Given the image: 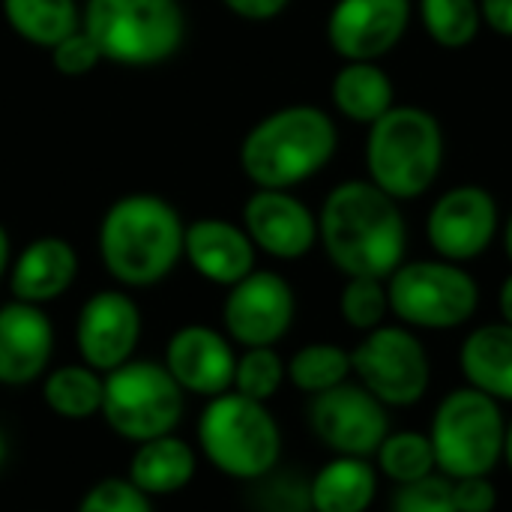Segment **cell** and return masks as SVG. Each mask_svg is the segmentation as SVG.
Listing matches in <instances>:
<instances>
[{
  "instance_id": "obj_24",
  "label": "cell",
  "mask_w": 512,
  "mask_h": 512,
  "mask_svg": "<svg viewBox=\"0 0 512 512\" xmlns=\"http://www.w3.org/2000/svg\"><path fill=\"white\" fill-rule=\"evenodd\" d=\"M333 102L354 123H375L393 108V81L378 63L348 60L333 78Z\"/></svg>"
},
{
  "instance_id": "obj_10",
  "label": "cell",
  "mask_w": 512,
  "mask_h": 512,
  "mask_svg": "<svg viewBox=\"0 0 512 512\" xmlns=\"http://www.w3.org/2000/svg\"><path fill=\"white\" fill-rule=\"evenodd\" d=\"M351 375L387 408L417 405L432 381L423 342L408 327H375L351 351Z\"/></svg>"
},
{
  "instance_id": "obj_34",
  "label": "cell",
  "mask_w": 512,
  "mask_h": 512,
  "mask_svg": "<svg viewBox=\"0 0 512 512\" xmlns=\"http://www.w3.org/2000/svg\"><path fill=\"white\" fill-rule=\"evenodd\" d=\"M75 512H153V504L126 477H105L84 492Z\"/></svg>"
},
{
  "instance_id": "obj_15",
  "label": "cell",
  "mask_w": 512,
  "mask_h": 512,
  "mask_svg": "<svg viewBox=\"0 0 512 512\" xmlns=\"http://www.w3.org/2000/svg\"><path fill=\"white\" fill-rule=\"evenodd\" d=\"M411 21V0H336L327 42L345 60L375 63L399 45Z\"/></svg>"
},
{
  "instance_id": "obj_39",
  "label": "cell",
  "mask_w": 512,
  "mask_h": 512,
  "mask_svg": "<svg viewBox=\"0 0 512 512\" xmlns=\"http://www.w3.org/2000/svg\"><path fill=\"white\" fill-rule=\"evenodd\" d=\"M498 309H501V318H504V324H510L512 327V273L504 279V285H501V294H498Z\"/></svg>"
},
{
  "instance_id": "obj_41",
  "label": "cell",
  "mask_w": 512,
  "mask_h": 512,
  "mask_svg": "<svg viewBox=\"0 0 512 512\" xmlns=\"http://www.w3.org/2000/svg\"><path fill=\"white\" fill-rule=\"evenodd\" d=\"M6 459H9V444H6V432L0 429V474L6 468Z\"/></svg>"
},
{
  "instance_id": "obj_1",
  "label": "cell",
  "mask_w": 512,
  "mask_h": 512,
  "mask_svg": "<svg viewBox=\"0 0 512 512\" xmlns=\"http://www.w3.org/2000/svg\"><path fill=\"white\" fill-rule=\"evenodd\" d=\"M318 240L336 270L366 279H390L405 258V219L399 204L372 180L339 183L318 216Z\"/></svg>"
},
{
  "instance_id": "obj_36",
  "label": "cell",
  "mask_w": 512,
  "mask_h": 512,
  "mask_svg": "<svg viewBox=\"0 0 512 512\" xmlns=\"http://www.w3.org/2000/svg\"><path fill=\"white\" fill-rule=\"evenodd\" d=\"M453 501L459 512H495L498 507V489L486 477H462L453 480Z\"/></svg>"
},
{
  "instance_id": "obj_23",
  "label": "cell",
  "mask_w": 512,
  "mask_h": 512,
  "mask_svg": "<svg viewBox=\"0 0 512 512\" xmlns=\"http://www.w3.org/2000/svg\"><path fill=\"white\" fill-rule=\"evenodd\" d=\"M378 495L369 459L336 456L312 477V512H366Z\"/></svg>"
},
{
  "instance_id": "obj_21",
  "label": "cell",
  "mask_w": 512,
  "mask_h": 512,
  "mask_svg": "<svg viewBox=\"0 0 512 512\" xmlns=\"http://www.w3.org/2000/svg\"><path fill=\"white\" fill-rule=\"evenodd\" d=\"M195 474H198V456L192 444H186L171 432L135 447L126 480L135 489H141L147 498H168L183 492L195 480Z\"/></svg>"
},
{
  "instance_id": "obj_30",
  "label": "cell",
  "mask_w": 512,
  "mask_h": 512,
  "mask_svg": "<svg viewBox=\"0 0 512 512\" xmlns=\"http://www.w3.org/2000/svg\"><path fill=\"white\" fill-rule=\"evenodd\" d=\"M285 378V360L276 354V348H246L237 357L231 390L267 405L282 390Z\"/></svg>"
},
{
  "instance_id": "obj_29",
  "label": "cell",
  "mask_w": 512,
  "mask_h": 512,
  "mask_svg": "<svg viewBox=\"0 0 512 512\" xmlns=\"http://www.w3.org/2000/svg\"><path fill=\"white\" fill-rule=\"evenodd\" d=\"M420 15L426 33L441 48H453V51L474 42L483 24L480 0H420Z\"/></svg>"
},
{
  "instance_id": "obj_18",
  "label": "cell",
  "mask_w": 512,
  "mask_h": 512,
  "mask_svg": "<svg viewBox=\"0 0 512 512\" xmlns=\"http://www.w3.org/2000/svg\"><path fill=\"white\" fill-rule=\"evenodd\" d=\"M54 357V324L42 306L12 300L0 306V384L24 387L48 372Z\"/></svg>"
},
{
  "instance_id": "obj_11",
  "label": "cell",
  "mask_w": 512,
  "mask_h": 512,
  "mask_svg": "<svg viewBox=\"0 0 512 512\" xmlns=\"http://www.w3.org/2000/svg\"><path fill=\"white\" fill-rule=\"evenodd\" d=\"M306 420L312 435L336 456L369 459L390 435V414L360 381H345L309 399Z\"/></svg>"
},
{
  "instance_id": "obj_6",
  "label": "cell",
  "mask_w": 512,
  "mask_h": 512,
  "mask_svg": "<svg viewBox=\"0 0 512 512\" xmlns=\"http://www.w3.org/2000/svg\"><path fill=\"white\" fill-rule=\"evenodd\" d=\"M81 27L102 60L156 66L180 51L186 15L177 0H87Z\"/></svg>"
},
{
  "instance_id": "obj_43",
  "label": "cell",
  "mask_w": 512,
  "mask_h": 512,
  "mask_svg": "<svg viewBox=\"0 0 512 512\" xmlns=\"http://www.w3.org/2000/svg\"><path fill=\"white\" fill-rule=\"evenodd\" d=\"M504 246H507V255H510L512 261V216L510 222H507V231H504Z\"/></svg>"
},
{
  "instance_id": "obj_25",
  "label": "cell",
  "mask_w": 512,
  "mask_h": 512,
  "mask_svg": "<svg viewBox=\"0 0 512 512\" xmlns=\"http://www.w3.org/2000/svg\"><path fill=\"white\" fill-rule=\"evenodd\" d=\"M42 402L63 420H90L102 408V375L84 363L42 375Z\"/></svg>"
},
{
  "instance_id": "obj_26",
  "label": "cell",
  "mask_w": 512,
  "mask_h": 512,
  "mask_svg": "<svg viewBox=\"0 0 512 512\" xmlns=\"http://www.w3.org/2000/svg\"><path fill=\"white\" fill-rule=\"evenodd\" d=\"M3 15L21 39L42 48L81 27L75 0H3Z\"/></svg>"
},
{
  "instance_id": "obj_5",
  "label": "cell",
  "mask_w": 512,
  "mask_h": 512,
  "mask_svg": "<svg viewBox=\"0 0 512 512\" xmlns=\"http://www.w3.org/2000/svg\"><path fill=\"white\" fill-rule=\"evenodd\" d=\"M198 447L225 477L255 483L282 459V432L264 402L234 390L213 396L198 417Z\"/></svg>"
},
{
  "instance_id": "obj_31",
  "label": "cell",
  "mask_w": 512,
  "mask_h": 512,
  "mask_svg": "<svg viewBox=\"0 0 512 512\" xmlns=\"http://www.w3.org/2000/svg\"><path fill=\"white\" fill-rule=\"evenodd\" d=\"M339 312H342V321L360 333L381 327L390 312V297H387L384 279L351 276L339 294Z\"/></svg>"
},
{
  "instance_id": "obj_14",
  "label": "cell",
  "mask_w": 512,
  "mask_h": 512,
  "mask_svg": "<svg viewBox=\"0 0 512 512\" xmlns=\"http://www.w3.org/2000/svg\"><path fill=\"white\" fill-rule=\"evenodd\" d=\"M141 339V312L123 291H99L87 297L75 321V345L84 366L99 375L129 363Z\"/></svg>"
},
{
  "instance_id": "obj_28",
  "label": "cell",
  "mask_w": 512,
  "mask_h": 512,
  "mask_svg": "<svg viewBox=\"0 0 512 512\" xmlns=\"http://www.w3.org/2000/svg\"><path fill=\"white\" fill-rule=\"evenodd\" d=\"M375 459H378L381 474L393 480L396 486L417 483L438 471L432 438L423 432H390L384 444L378 447Z\"/></svg>"
},
{
  "instance_id": "obj_12",
  "label": "cell",
  "mask_w": 512,
  "mask_h": 512,
  "mask_svg": "<svg viewBox=\"0 0 512 512\" xmlns=\"http://www.w3.org/2000/svg\"><path fill=\"white\" fill-rule=\"evenodd\" d=\"M297 300L291 285L273 270H252L228 288L222 321L231 342L243 348H273L294 324Z\"/></svg>"
},
{
  "instance_id": "obj_8",
  "label": "cell",
  "mask_w": 512,
  "mask_h": 512,
  "mask_svg": "<svg viewBox=\"0 0 512 512\" xmlns=\"http://www.w3.org/2000/svg\"><path fill=\"white\" fill-rule=\"evenodd\" d=\"M504 435L507 423L498 399L474 387L453 390L438 405L429 429L438 471L450 480L492 474L504 459Z\"/></svg>"
},
{
  "instance_id": "obj_37",
  "label": "cell",
  "mask_w": 512,
  "mask_h": 512,
  "mask_svg": "<svg viewBox=\"0 0 512 512\" xmlns=\"http://www.w3.org/2000/svg\"><path fill=\"white\" fill-rule=\"evenodd\" d=\"M234 15L246 18V21H270L276 18L291 0H222Z\"/></svg>"
},
{
  "instance_id": "obj_16",
  "label": "cell",
  "mask_w": 512,
  "mask_h": 512,
  "mask_svg": "<svg viewBox=\"0 0 512 512\" xmlns=\"http://www.w3.org/2000/svg\"><path fill=\"white\" fill-rule=\"evenodd\" d=\"M234 366L237 354L231 342L207 324H186L165 345V369L183 393L207 399L228 393L234 384Z\"/></svg>"
},
{
  "instance_id": "obj_33",
  "label": "cell",
  "mask_w": 512,
  "mask_h": 512,
  "mask_svg": "<svg viewBox=\"0 0 512 512\" xmlns=\"http://www.w3.org/2000/svg\"><path fill=\"white\" fill-rule=\"evenodd\" d=\"M390 512H459L453 501V480L444 474H429L417 483L396 486Z\"/></svg>"
},
{
  "instance_id": "obj_9",
  "label": "cell",
  "mask_w": 512,
  "mask_h": 512,
  "mask_svg": "<svg viewBox=\"0 0 512 512\" xmlns=\"http://www.w3.org/2000/svg\"><path fill=\"white\" fill-rule=\"evenodd\" d=\"M390 312L417 330H456L480 306V288L468 270L453 261L399 264L387 282Z\"/></svg>"
},
{
  "instance_id": "obj_38",
  "label": "cell",
  "mask_w": 512,
  "mask_h": 512,
  "mask_svg": "<svg viewBox=\"0 0 512 512\" xmlns=\"http://www.w3.org/2000/svg\"><path fill=\"white\" fill-rule=\"evenodd\" d=\"M480 12L495 33L512 36V0H480Z\"/></svg>"
},
{
  "instance_id": "obj_2",
  "label": "cell",
  "mask_w": 512,
  "mask_h": 512,
  "mask_svg": "<svg viewBox=\"0 0 512 512\" xmlns=\"http://www.w3.org/2000/svg\"><path fill=\"white\" fill-rule=\"evenodd\" d=\"M183 234L186 225L168 201L138 192L114 201L102 216L99 255L120 285L150 288L183 258Z\"/></svg>"
},
{
  "instance_id": "obj_20",
  "label": "cell",
  "mask_w": 512,
  "mask_h": 512,
  "mask_svg": "<svg viewBox=\"0 0 512 512\" xmlns=\"http://www.w3.org/2000/svg\"><path fill=\"white\" fill-rule=\"evenodd\" d=\"M78 276V252L63 237H39L12 261L9 288L21 303L45 306L63 297Z\"/></svg>"
},
{
  "instance_id": "obj_4",
  "label": "cell",
  "mask_w": 512,
  "mask_h": 512,
  "mask_svg": "<svg viewBox=\"0 0 512 512\" xmlns=\"http://www.w3.org/2000/svg\"><path fill=\"white\" fill-rule=\"evenodd\" d=\"M444 132L435 114L414 105H393L369 126L366 168L372 183L393 201L420 198L441 171Z\"/></svg>"
},
{
  "instance_id": "obj_7",
  "label": "cell",
  "mask_w": 512,
  "mask_h": 512,
  "mask_svg": "<svg viewBox=\"0 0 512 512\" xmlns=\"http://www.w3.org/2000/svg\"><path fill=\"white\" fill-rule=\"evenodd\" d=\"M186 408V393L171 378L165 363L129 360L102 375V420L108 429L132 444L171 435Z\"/></svg>"
},
{
  "instance_id": "obj_13",
  "label": "cell",
  "mask_w": 512,
  "mask_h": 512,
  "mask_svg": "<svg viewBox=\"0 0 512 512\" xmlns=\"http://www.w3.org/2000/svg\"><path fill=\"white\" fill-rule=\"evenodd\" d=\"M498 231V204L483 186H456L444 192L429 219L426 237L432 249L453 264L483 255Z\"/></svg>"
},
{
  "instance_id": "obj_32",
  "label": "cell",
  "mask_w": 512,
  "mask_h": 512,
  "mask_svg": "<svg viewBox=\"0 0 512 512\" xmlns=\"http://www.w3.org/2000/svg\"><path fill=\"white\" fill-rule=\"evenodd\" d=\"M258 483V512H312V480L297 471H279V465Z\"/></svg>"
},
{
  "instance_id": "obj_35",
  "label": "cell",
  "mask_w": 512,
  "mask_h": 512,
  "mask_svg": "<svg viewBox=\"0 0 512 512\" xmlns=\"http://www.w3.org/2000/svg\"><path fill=\"white\" fill-rule=\"evenodd\" d=\"M51 60H54L60 75L81 78V75L93 72L102 63V54H99L96 42L87 36V30L78 27L69 36H63L57 45H51Z\"/></svg>"
},
{
  "instance_id": "obj_19",
  "label": "cell",
  "mask_w": 512,
  "mask_h": 512,
  "mask_svg": "<svg viewBox=\"0 0 512 512\" xmlns=\"http://www.w3.org/2000/svg\"><path fill=\"white\" fill-rule=\"evenodd\" d=\"M183 255L213 285H237L255 270V243L225 219H195L183 234Z\"/></svg>"
},
{
  "instance_id": "obj_27",
  "label": "cell",
  "mask_w": 512,
  "mask_h": 512,
  "mask_svg": "<svg viewBox=\"0 0 512 512\" xmlns=\"http://www.w3.org/2000/svg\"><path fill=\"white\" fill-rule=\"evenodd\" d=\"M285 375L300 393L318 396L351 378V354L333 342H312L285 363Z\"/></svg>"
},
{
  "instance_id": "obj_40",
  "label": "cell",
  "mask_w": 512,
  "mask_h": 512,
  "mask_svg": "<svg viewBox=\"0 0 512 512\" xmlns=\"http://www.w3.org/2000/svg\"><path fill=\"white\" fill-rule=\"evenodd\" d=\"M6 267H9V234H6V228L0 225V279H3V273H6Z\"/></svg>"
},
{
  "instance_id": "obj_3",
  "label": "cell",
  "mask_w": 512,
  "mask_h": 512,
  "mask_svg": "<svg viewBox=\"0 0 512 512\" xmlns=\"http://www.w3.org/2000/svg\"><path fill=\"white\" fill-rule=\"evenodd\" d=\"M339 135L327 111L288 105L258 120L240 144V168L258 189H291L318 174L336 153Z\"/></svg>"
},
{
  "instance_id": "obj_22",
  "label": "cell",
  "mask_w": 512,
  "mask_h": 512,
  "mask_svg": "<svg viewBox=\"0 0 512 512\" xmlns=\"http://www.w3.org/2000/svg\"><path fill=\"white\" fill-rule=\"evenodd\" d=\"M459 366L468 387L498 399L512 402V327L510 324H486L477 327L462 351Z\"/></svg>"
},
{
  "instance_id": "obj_17",
  "label": "cell",
  "mask_w": 512,
  "mask_h": 512,
  "mask_svg": "<svg viewBox=\"0 0 512 512\" xmlns=\"http://www.w3.org/2000/svg\"><path fill=\"white\" fill-rule=\"evenodd\" d=\"M243 231L273 258H303L318 243V219L285 189H258L243 207Z\"/></svg>"
},
{
  "instance_id": "obj_42",
  "label": "cell",
  "mask_w": 512,
  "mask_h": 512,
  "mask_svg": "<svg viewBox=\"0 0 512 512\" xmlns=\"http://www.w3.org/2000/svg\"><path fill=\"white\" fill-rule=\"evenodd\" d=\"M504 459H507V465H510L512 471V423L507 426V435H504Z\"/></svg>"
}]
</instances>
